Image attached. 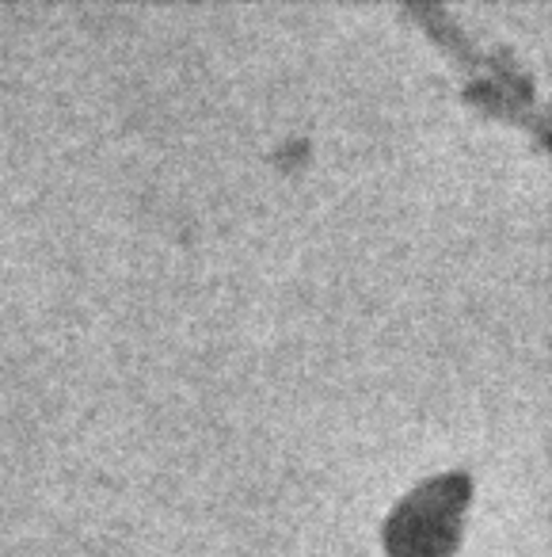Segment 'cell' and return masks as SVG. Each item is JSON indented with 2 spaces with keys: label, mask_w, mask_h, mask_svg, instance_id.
Returning <instances> with one entry per match:
<instances>
[{
  "label": "cell",
  "mask_w": 552,
  "mask_h": 557,
  "mask_svg": "<svg viewBox=\"0 0 552 557\" xmlns=\"http://www.w3.org/2000/svg\"><path fill=\"white\" fill-rule=\"evenodd\" d=\"M468 504V478L461 470L438 473L415 485L385 519V546L392 557H446L461 539Z\"/></svg>",
  "instance_id": "obj_1"
}]
</instances>
